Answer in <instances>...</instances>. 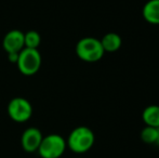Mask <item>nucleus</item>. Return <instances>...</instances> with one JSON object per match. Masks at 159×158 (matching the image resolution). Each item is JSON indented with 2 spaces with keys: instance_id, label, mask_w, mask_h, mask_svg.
<instances>
[{
  "instance_id": "nucleus-6",
  "label": "nucleus",
  "mask_w": 159,
  "mask_h": 158,
  "mask_svg": "<svg viewBox=\"0 0 159 158\" xmlns=\"http://www.w3.org/2000/svg\"><path fill=\"white\" fill-rule=\"evenodd\" d=\"M43 138L41 131L35 127H30L25 129L21 137V145L22 148L26 153H35L38 151L41 140Z\"/></svg>"
},
{
  "instance_id": "nucleus-10",
  "label": "nucleus",
  "mask_w": 159,
  "mask_h": 158,
  "mask_svg": "<svg viewBox=\"0 0 159 158\" xmlns=\"http://www.w3.org/2000/svg\"><path fill=\"white\" fill-rule=\"evenodd\" d=\"M142 119L148 127L159 128V106L148 105L142 113Z\"/></svg>"
},
{
  "instance_id": "nucleus-5",
  "label": "nucleus",
  "mask_w": 159,
  "mask_h": 158,
  "mask_svg": "<svg viewBox=\"0 0 159 158\" xmlns=\"http://www.w3.org/2000/svg\"><path fill=\"white\" fill-rule=\"evenodd\" d=\"M8 115L15 122H26L33 115V106L27 99L15 97L7 106Z\"/></svg>"
},
{
  "instance_id": "nucleus-13",
  "label": "nucleus",
  "mask_w": 159,
  "mask_h": 158,
  "mask_svg": "<svg viewBox=\"0 0 159 158\" xmlns=\"http://www.w3.org/2000/svg\"><path fill=\"white\" fill-rule=\"evenodd\" d=\"M19 53H15V52H13V53H7V54H8L9 62H11V63H13V64H16L17 60H19Z\"/></svg>"
},
{
  "instance_id": "nucleus-15",
  "label": "nucleus",
  "mask_w": 159,
  "mask_h": 158,
  "mask_svg": "<svg viewBox=\"0 0 159 158\" xmlns=\"http://www.w3.org/2000/svg\"><path fill=\"white\" fill-rule=\"evenodd\" d=\"M78 158H79V157H78Z\"/></svg>"
},
{
  "instance_id": "nucleus-14",
  "label": "nucleus",
  "mask_w": 159,
  "mask_h": 158,
  "mask_svg": "<svg viewBox=\"0 0 159 158\" xmlns=\"http://www.w3.org/2000/svg\"><path fill=\"white\" fill-rule=\"evenodd\" d=\"M156 145H159V128H158V137H157V141H156Z\"/></svg>"
},
{
  "instance_id": "nucleus-2",
  "label": "nucleus",
  "mask_w": 159,
  "mask_h": 158,
  "mask_svg": "<svg viewBox=\"0 0 159 158\" xmlns=\"http://www.w3.org/2000/svg\"><path fill=\"white\" fill-rule=\"evenodd\" d=\"M76 54L81 61L87 63H94L104 56L105 52L101 40L94 37H84L76 44Z\"/></svg>"
},
{
  "instance_id": "nucleus-9",
  "label": "nucleus",
  "mask_w": 159,
  "mask_h": 158,
  "mask_svg": "<svg viewBox=\"0 0 159 158\" xmlns=\"http://www.w3.org/2000/svg\"><path fill=\"white\" fill-rule=\"evenodd\" d=\"M101 43L104 49V52L113 53L120 49L122 44L121 37L116 33H107L101 39Z\"/></svg>"
},
{
  "instance_id": "nucleus-1",
  "label": "nucleus",
  "mask_w": 159,
  "mask_h": 158,
  "mask_svg": "<svg viewBox=\"0 0 159 158\" xmlns=\"http://www.w3.org/2000/svg\"><path fill=\"white\" fill-rule=\"evenodd\" d=\"M95 141L93 131L90 128L80 126L73 129L66 140L67 147L76 154H84L92 148Z\"/></svg>"
},
{
  "instance_id": "nucleus-12",
  "label": "nucleus",
  "mask_w": 159,
  "mask_h": 158,
  "mask_svg": "<svg viewBox=\"0 0 159 158\" xmlns=\"http://www.w3.org/2000/svg\"><path fill=\"white\" fill-rule=\"evenodd\" d=\"M158 137V128L146 126L141 131V140L146 144H156Z\"/></svg>"
},
{
  "instance_id": "nucleus-11",
  "label": "nucleus",
  "mask_w": 159,
  "mask_h": 158,
  "mask_svg": "<svg viewBox=\"0 0 159 158\" xmlns=\"http://www.w3.org/2000/svg\"><path fill=\"white\" fill-rule=\"evenodd\" d=\"M41 42V37L39 33L36 30H28L27 33H24V46L25 48L38 49Z\"/></svg>"
},
{
  "instance_id": "nucleus-8",
  "label": "nucleus",
  "mask_w": 159,
  "mask_h": 158,
  "mask_svg": "<svg viewBox=\"0 0 159 158\" xmlns=\"http://www.w3.org/2000/svg\"><path fill=\"white\" fill-rule=\"evenodd\" d=\"M142 14L147 23L159 25V0H148L143 7Z\"/></svg>"
},
{
  "instance_id": "nucleus-4",
  "label": "nucleus",
  "mask_w": 159,
  "mask_h": 158,
  "mask_svg": "<svg viewBox=\"0 0 159 158\" xmlns=\"http://www.w3.org/2000/svg\"><path fill=\"white\" fill-rule=\"evenodd\" d=\"M16 66L24 76H33L37 74L41 67V54L38 49L24 48L19 53Z\"/></svg>"
},
{
  "instance_id": "nucleus-3",
  "label": "nucleus",
  "mask_w": 159,
  "mask_h": 158,
  "mask_svg": "<svg viewBox=\"0 0 159 158\" xmlns=\"http://www.w3.org/2000/svg\"><path fill=\"white\" fill-rule=\"evenodd\" d=\"M67 148L66 140L62 135L52 133L42 138L37 153L41 158H60Z\"/></svg>"
},
{
  "instance_id": "nucleus-7",
  "label": "nucleus",
  "mask_w": 159,
  "mask_h": 158,
  "mask_svg": "<svg viewBox=\"0 0 159 158\" xmlns=\"http://www.w3.org/2000/svg\"><path fill=\"white\" fill-rule=\"evenodd\" d=\"M2 47L7 53H19L22 51L24 46V33L19 29H12L8 32L2 40Z\"/></svg>"
}]
</instances>
